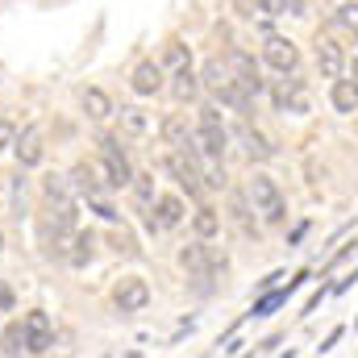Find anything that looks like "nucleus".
I'll use <instances>...</instances> for the list:
<instances>
[{"mask_svg":"<svg viewBox=\"0 0 358 358\" xmlns=\"http://www.w3.org/2000/svg\"><path fill=\"white\" fill-rule=\"evenodd\" d=\"M246 196H250L255 213H263V221H271V225H279V221L287 217L283 192L275 187V179H271V176H255V179H250V187H246Z\"/></svg>","mask_w":358,"mask_h":358,"instance_id":"nucleus-1","label":"nucleus"},{"mask_svg":"<svg viewBox=\"0 0 358 358\" xmlns=\"http://www.w3.org/2000/svg\"><path fill=\"white\" fill-rule=\"evenodd\" d=\"M96 171H104V183H108V187H129V179H134L129 159H125V150H121V142H117L113 134L100 138V167H96Z\"/></svg>","mask_w":358,"mask_h":358,"instance_id":"nucleus-2","label":"nucleus"},{"mask_svg":"<svg viewBox=\"0 0 358 358\" xmlns=\"http://www.w3.org/2000/svg\"><path fill=\"white\" fill-rule=\"evenodd\" d=\"M113 304H117V313H142V308L150 304V287H146V279L125 275V279L113 287Z\"/></svg>","mask_w":358,"mask_h":358,"instance_id":"nucleus-3","label":"nucleus"},{"mask_svg":"<svg viewBox=\"0 0 358 358\" xmlns=\"http://www.w3.org/2000/svg\"><path fill=\"white\" fill-rule=\"evenodd\" d=\"M163 167H167V171L176 176V183L183 187V192H187V196H200V192H204V176H200V163H196V159H187L183 150L167 155V159H163Z\"/></svg>","mask_w":358,"mask_h":358,"instance_id":"nucleus-4","label":"nucleus"},{"mask_svg":"<svg viewBox=\"0 0 358 358\" xmlns=\"http://www.w3.org/2000/svg\"><path fill=\"white\" fill-rule=\"evenodd\" d=\"M225 67H229L234 84L246 92V96H259V92H263V80H259V63H255V59H250L246 50H229Z\"/></svg>","mask_w":358,"mask_h":358,"instance_id":"nucleus-5","label":"nucleus"},{"mask_svg":"<svg viewBox=\"0 0 358 358\" xmlns=\"http://www.w3.org/2000/svg\"><path fill=\"white\" fill-rule=\"evenodd\" d=\"M21 329H25V346H29V355H46V350H50V342H55V325H50V317H46L42 308L25 313Z\"/></svg>","mask_w":358,"mask_h":358,"instance_id":"nucleus-6","label":"nucleus"},{"mask_svg":"<svg viewBox=\"0 0 358 358\" xmlns=\"http://www.w3.org/2000/svg\"><path fill=\"white\" fill-rule=\"evenodd\" d=\"M263 59H267V67H275L279 76H287V71H296V63H300V50H296V42H292V38H279V34H271L267 46H263Z\"/></svg>","mask_w":358,"mask_h":358,"instance_id":"nucleus-7","label":"nucleus"},{"mask_svg":"<svg viewBox=\"0 0 358 358\" xmlns=\"http://www.w3.org/2000/svg\"><path fill=\"white\" fill-rule=\"evenodd\" d=\"M192 142H196V150H200L204 163H221L229 134H225V125H200V129L192 134Z\"/></svg>","mask_w":358,"mask_h":358,"instance_id":"nucleus-8","label":"nucleus"},{"mask_svg":"<svg viewBox=\"0 0 358 358\" xmlns=\"http://www.w3.org/2000/svg\"><path fill=\"white\" fill-rule=\"evenodd\" d=\"M275 108H283V113H308V92H304V80H279L275 84Z\"/></svg>","mask_w":358,"mask_h":358,"instance_id":"nucleus-9","label":"nucleus"},{"mask_svg":"<svg viewBox=\"0 0 358 358\" xmlns=\"http://www.w3.org/2000/svg\"><path fill=\"white\" fill-rule=\"evenodd\" d=\"M317 67H321L325 80H342V71H346V55H342V46H338L334 38H317Z\"/></svg>","mask_w":358,"mask_h":358,"instance_id":"nucleus-10","label":"nucleus"},{"mask_svg":"<svg viewBox=\"0 0 358 358\" xmlns=\"http://www.w3.org/2000/svg\"><path fill=\"white\" fill-rule=\"evenodd\" d=\"M13 150H17V163H21V167H38L42 155H46V146H42V129H38V125L21 129V138L13 142Z\"/></svg>","mask_w":358,"mask_h":358,"instance_id":"nucleus-11","label":"nucleus"},{"mask_svg":"<svg viewBox=\"0 0 358 358\" xmlns=\"http://www.w3.org/2000/svg\"><path fill=\"white\" fill-rule=\"evenodd\" d=\"M129 84H134V92H138V96H155V92H163V67H159L155 59H142V63L134 67Z\"/></svg>","mask_w":358,"mask_h":358,"instance_id":"nucleus-12","label":"nucleus"},{"mask_svg":"<svg viewBox=\"0 0 358 358\" xmlns=\"http://www.w3.org/2000/svg\"><path fill=\"white\" fill-rule=\"evenodd\" d=\"M183 200L179 196H155V221H159V229H176L183 225Z\"/></svg>","mask_w":358,"mask_h":358,"instance_id":"nucleus-13","label":"nucleus"},{"mask_svg":"<svg viewBox=\"0 0 358 358\" xmlns=\"http://www.w3.org/2000/svg\"><path fill=\"white\" fill-rule=\"evenodd\" d=\"M67 183H71L80 196H88V200H96V196H100V187H104V183L96 179V167H92V163H80V167H71Z\"/></svg>","mask_w":358,"mask_h":358,"instance_id":"nucleus-14","label":"nucleus"},{"mask_svg":"<svg viewBox=\"0 0 358 358\" xmlns=\"http://www.w3.org/2000/svg\"><path fill=\"white\" fill-rule=\"evenodd\" d=\"M329 100H334V108H338V113H358V84H355V80H334Z\"/></svg>","mask_w":358,"mask_h":358,"instance_id":"nucleus-15","label":"nucleus"},{"mask_svg":"<svg viewBox=\"0 0 358 358\" xmlns=\"http://www.w3.org/2000/svg\"><path fill=\"white\" fill-rule=\"evenodd\" d=\"M113 113H117V121H121V129H125L129 138H138V134L150 129V121H146V113H142L138 104H121V108H113Z\"/></svg>","mask_w":358,"mask_h":358,"instance_id":"nucleus-16","label":"nucleus"},{"mask_svg":"<svg viewBox=\"0 0 358 358\" xmlns=\"http://www.w3.org/2000/svg\"><path fill=\"white\" fill-rule=\"evenodd\" d=\"M196 92H200V76L192 67H179L176 76H171V96L183 104V100H196Z\"/></svg>","mask_w":358,"mask_h":358,"instance_id":"nucleus-17","label":"nucleus"},{"mask_svg":"<svg viewBox=\"0 0 358 358\" xmlns=\"http://www.w3.org/2000/svg\"><path fill=\"white\" fill-rule=\"evenodd\" d=\"M92 246H96V238H92L88 229H76L71 250H67V263H71V267H88L92 263Z\"/></svg>","mask_w":358,"mask_h":358,"instance_id":"nucleus-18","label":"nucleus"},{"mask_svg":"<svg viewBox=\"0 0 358 358\" xmlns=\"http://www.w3.org/2000/svg\"><path fill=\"white\" fill-rule=\"evenodd\" d=\"M84 113H88L92 121H104V117H113V100H108V92H100V88H88V92H84Z\"/></svg>","mask_w":358,"mask_h":358,"instance_id":"nucleus-19","label":"nucleus"},{"mask_svg":"<svg viewBox=\"0 0 358 358\" xmlns=\"http://www.w3.org/2000/svg\"><path fill=\"white\" fill-rule=\"evenodd\" d=\"M0 346H4V358H21V355H29V346H25V329H21V321H17V325H8V329L0 334Z\"/></svg>","mask_w":358,"mask_h":358,"instance_id":"nucleus-20","label":"nucleus"},{"mask_svg":"<svg viewBox=\"0 0 358 358\" xmlns=\"http://www.w3.org/2000/svg\"><path fill=\"white\" fill-rule=\"evenodd\" d=\"M192 229L200 234V238H217L221 234V217H217V208H196V217H192Z\"/></svg>","mask_w":358,"mask_h":358,"instance_id":"nucleus-21","label":"nucleus"},{"mask_svg":"<svg viewBox=\"0 0 358 358\" xmlns=\"http://www.w3.org/2000/svg\"><path fill=\"white\" fill-rule=\"evenodd\" d=\"M42 192H46V200L59 208V204H71V183L63 176H46L42 179Z\"/></svg>","mask_w":358,"mask_h":358,"instance_id":"nucleus-22","label":"nucleus"},{"mask_svg":"<svg viewBox=\"0 0 358 358\" xmlns=\"http://www.w3.org/2000/svg\"><path fill=\"white\" fill-rule=\"evenodd\" d=\"M163 142H167V146H179V150L192 142V134H187L183 117H167V121H163Z\"/></svg>","mask_w":358,"mask_h":358,"instance_id":"nucleus-23","label":"nucleus"},{"mask_svg":"<svg viewBox=\"0 0 358 358\" xmlns=\"http://www.w3.org/2000/svg\"><path fill=\"white\" fill-rule=\"evenodd\" d=\"M334 25L342 29V34H350L358 42V0H350V4H342L338 13H334Z\"/></svg>","mask_w":358,"mask_h":358,"instance_id":"nucleus-24","label":"nucleus"},{"mask_svg":"<svg viewBox=\"0 0 358 358\" xmlns=\"http://www.w3.org/2000/svg\"><path fill=\"white\" fill-rule=\"evenodd\" d=\"M246 155H250V159H259V163H267L275 150H271V142L259 134V129H246Z\"/></svg>","mask_w":358,"mask_h":358,"instance_id":"nucleus-25","label":"nucleus"},{"mask_svg":"<svg viewBox=\"0 0 358 358\" xmlns=\"http://www.w3.org/2000/svg\"><path fill=\"white\" fill-rule=\"evenodd\" d=\"M129 187H134V196H138V204L146 208V204H155V179L150 176H134L129 179Z\"/></svg>","mask_w":358,"mask_h":358,"instance_id":"nucleus-26","label":"nucleus"},{"mask_svg":"<svg viewBox=\"0 0 358 358\" xmlns=\"http://www.w3.org/2000/svg\"><path fill=\"white\" fill-rule=\"evenodd\" d=\"M234 221L242 225V234H259V225L250 221V208H246V200H242V196L234 200Z\"/></svg>","mask_w":358,"mask_h":358,"instance_id":"nucleus-27","label":"nucleus"},{"mask_svg":"<svg viewBox=\"0 0 358 358\" xmlns=\"http://www.w3.org/2000/svg\"><path fill=\"white\" fill-rule=\"evenodd\" d=\"M167 63H171V67H192V50H183V42H171V46H167Z\"/></svg>","mask_w":358,"mask_h":358,"instance_id":"nucleus-28","label":"nucleus"},{"mask_svg":"<svg viewBox=\"0 0 358 358\" xmlns=\"http://www.w3.org/2000/svg\"><path fill=\"white\" fill-rule=\"evenodd\" d=\"M259 4V13H267V17H283L287 13V0H255Z\"/></svg>","mask_w":358,"mask_h":358,"instance_id":"nucleus-29","label":"nucleus"},{"mask_svg":"<svg viewBox=\"0 0 358 358\" xmlns=\"http://www.w3.org/2000/svg\"><path fill=\"white\" fill-rule=\"evenodd\" d=\"M13 142H17V129H13V125H8V121L0 117V150H8Z\"/></svg>","mask_w":358,"mask_h":358,"instance_id":"nucleus-30","label":"nucleus"},{"mask_svg":"<svg viewBox=\"0 0 358 358\" xmlns=\"http://www.w3.org/2000/svg\"><path fill=\"white\" fill-rule=\"evenodd\" d=\"M113 246H117V250H125V255H138V246H134V238H129V234H113Z\"/></svg>","mask_w":358,"mask_h":358,"instance_id":"nucleus-31","label":"nucleus"},{"mask_svg":"<svg viewBox=\"0 0 358 358\" xmlns=\"http://www.w3.org/2000/svg\"><path fill=\"white\" fill-rule=\"evenodd\" d=\"M200 125H221V113L208 104V108H200Z\"/></svg>","mask_w":358,"mask_h":358,"instance_id":"nucleus-32","label":"nucleus"},{"mask_svg":"<svg viewBox=\"0 0 358 358\" xmlns=\"http://www.w3.org/2000/svg\"><path fill=\"white\" fill-rule=\"evenodd\" d=\"M279 300H283V292H279V296H267V300H259V304H255V313H267V308H275Z\"/></svg>","mask_w":358,"mask_h":358,"instance_id":"nucleus-33","label":"nucleus"},{"mask_svg":"<svg viewBox=\"0 0 358 358\" xmlns=\"http://www.w3.org/2000/svg\"><path fill=\"white\" fill-rule=\"evenodd\" d=\"M8 308H13V292L0 283V313H8Z\"/></svg>","mask_w":358,"mask_h":358,"instance_id":"nucleus-34","label":"nucleus"},{"mask_svg":"<svg viewBox=\"0 0 358 358\" xmlns=\"http://www.w3.org/2000/svg\"><path fill=\"white\" fill-rule=\"evenodd\" d=\"M355 84H358V59H355Z\"/></svg>","mask_w":358,"mask_h":358,"instance_id":"nucleus-35","label":"nucleus"},{"mask_svg":"<svg viewBox=\"0 0 358 358\" xmlns=\"http://www.w3.org/2000/svg\"><path fill=\"white\" fill-rule=\"evenodd\" d=\"M0 250H4V234H0Z\"/></svg>","mask_w":358,"mask_h":358,"instance_id":"nucleus-36","label":"nucleus"}]
</instances>
